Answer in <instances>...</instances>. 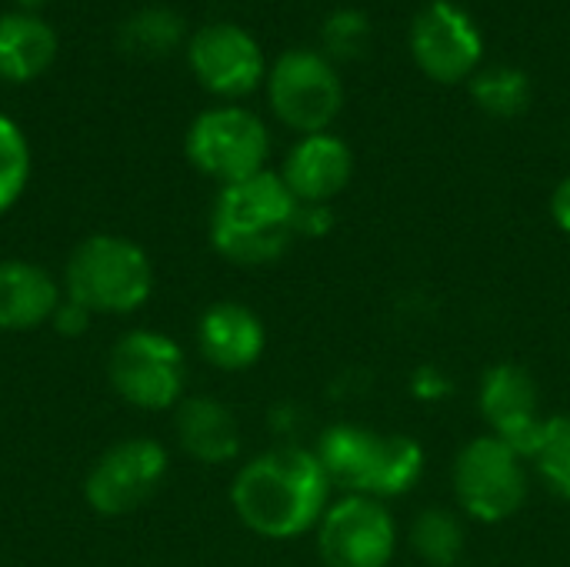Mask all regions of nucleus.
<instances>
[{"label":"nucleus","instance_id":"obj_1","mask_svg":"<svg viewBox=\"0 0 570 567\" xmlns=\"http://www.w3.org/2000/svg\"><path fill=\"white\" fill-rule=\"evenodd\" d=\"M331 491L334 488L314 451L277 448L240 468L230 488V505L254 535L291 541L321 525Z\"/></svg>","mask_w":570,"mask_h":567},{"label":"nucleus","instance_id":"obj_2","mask_svg":"<svg viewBox=\"0 0 570 567\" xmlns=\"http://www.w3.org/2000/svg\"><path fill=\"white\" fill-rule=\"evenodd\" d=\"M297 217L301 204L281 174L264 170L220 187L210 211V244L230 264L261 267L284 257L294 237H301Z\"/></svg>","mask_w":570,"mask_h":567},{"label":"nucleus","instance_id":"obj_3","mask_svg":"<svg viewBox=\"0 0 570 567\" xmlns=\"http://www.w3.org/2000/svg\"><path fill=\"white\" fill-rule=\"evenodd\" d=\"M63 291L90 314H130L154 294V267L134 241L94 234L70 254Z\"/></svg>","mask_w":570,"mask_h":567},{"label":"nucleus","instance_id":"obj_4","mask_svg":"<svg viewBox=\"0 0 570 567\" xmlns=\"http://www.w3.org/2000/svg\"><path fill=\"white\" fill-rule=\"evenodd\" d=\"M528 461L498 441L481 434L461 448L454 461V495L468 518L481 525H501L514 518L528 501Z\"/></svg>","mask_w":570,"mask_h":567},{"label":"nucleus","instance_id":"obj_5","mask_svg":"<svg viewBox=\"0 0 570 567\" xmlns=\"http://www.w3.org/2000/svg\"><path fill=\"white\" fill-rule=\"evenodd\" d=\"M184 150L200 174L227 187L267 170L271 134L264 120L244 107H214L190 124Z\"/></svg>","mask_w":570,"mask_h":567},{"label":"nucleus","instance_id":"obj_6","mask_svg":"<svg viewBox=\"0 0 570 567\" xmlns=\"http://www.w3.org/2000/svg\"><path fill=\"white\" fill-rule=\"evenodd\" d=\"M107 374L114 391L144 411L177 408L184 398L187 361L177 341L157 331H130L124 334L107 361Z\"/></svg>","mask_w":570,"mask_h":567},{"label":"nucleus","instance_id":"obj_7","mask_svg":"<svg viewBox=\"0 0 570 567\" xmlns=\"http://www.w3.org/2000/svg\"><path fill=\"white\" fill-rule=\"evenodd\" d=\"M267 97L274 114L307 134H324L344 104V87L327 57L314 50H287L267 70Z\"/></svg>","mask_w":570,"mask_h":567},{"label":"nucleus","instance_id":"obj_8","mask_svg":"<svg viewBox=\"0 0 570 567\" xmlns=\"http://www.w3.org/2000/svg\"><path fill=\"white\" fill-rule=\"evenodd\" d=\"M317 551L327 567H387L397 551V525L384 501L344 495L317 525Z\"/></svg>","mask_w":570,"mask_h":567},{"label":"nucleus","instance_id":"obj_9","mask_svg":"<svg viewBox=\"0 0 570 567\" xmlns=\"http://www.w3.org/2000/svg\"><path fill=\"white\" fill-rule=\"evenodd\" d=\"M411 53L431 80L461 84L481 67L484 37L464 7L434 0L411 23Z\"/></svg>","mask_w":570,"mask_h":567},{"label":"nucleus","instance_id":"obj_10","mask_svg":"<svg viewBox=\"0 0 570 567\" xmlns=\"http://www.w3.org/2000/svg\"><path fill=\"white\" fill-rule=\"evenodd\" d=\"M164 475H167V451L157 441L147 438L120 441L110 451H104L100 461L90 468L83 498L97 515L120 518L140 508L160 488Z\"/></svg>","mask_w":570,"mask_h":567},{"label":"nucleus","instance_id":"obj_11","mask_svg":"<svg viewBox=\"0 0 570 567\" xmlns=\"http://www.w3.org/2000/svg\"><path fill=\"white\" fill-rule=\"evenodd\" d=\"M478 408L498 441L514 448L524 461L534 458L548 418L541 414V391L528 368L514 361L488 368L478 388Z\"/></svg>","mask_w":570,"mask_h":567},{"label":"nucleus","instance_id":"obj_12","mask_svg":"<svg viewBox=\"0 0 570 567\" xmlns=\"http://www.w3.org/2000/svg\"><path fill=\"white\" fill-rule=\"evenodd\" d=\"M187 60L200 87L217 97H244L267 74L257 40L237 23L200 27L187 43Z\"/></svg>","mask_w":570,"mask_h":567},{"label":"nucleus","instance_id":"obj_13","mask_svg":"<svg viewBox=\"0 0 570 567\" xmlns=\"http://www.w3.org/2000/svg\"><path fill=\"white\" fill-rule=\"evenodd\" d=\"M317 461L331 481V488L344 495H364L377 498L384 454H387V434H377L361 424H331L317 441Z\"/></svg>","mask_w":570,"mask_h":567},{"label":"nucleus","instance_id":"obj_14","mask_svg":"<svg viewBox=\"0 0 570 567\" xmlns=\"http://www.w3.org/2000/svg\"><path fill=\"white\" fill-rule=\"evenodd\" d=\"M354 177V154L334 134H307L284 160L281 180L297 204H331Z\"/></svg>","mask_w":570,"mask_h":567},{"label":"nucleus","instance_id":"obj_15","mask_svg":"<svg viewBox=\"0 0 570 567\" xmlns=\"http://www.w3.org/2000/svg\"><path fill=\"white\" fill-rule=\"evenodd\" d=\"M200 354L220 371H247L261 361L267 348V331L261 317L234 301H220L204 311L197 328Z\"/></svg>","mask_w":570,"mask_h":567},{"label":"nucleus","instance_id":"obj_16","mask_svg":"<svg viewBox=\"0 0 570 567\" xmlns=\"http://www.w3.org/2000/svg\"><path fill=\"white\" fill-rule=\"evenodd\" d=\"M57 281L30 261H0V331H33L60 304Z\"/></svg>","mask_w":570,"mask_h":567},{"label":"nucleus","instance_id":"obj_17","mask_svg":"<svg viewBox=\"0 0 570 567\" xmlns=\"http://www.w3.org/2000/svg\"><path fill=\"white\" fill-rule=\"evenodd\" d=\"M57 60V30L27 10L0 13V80H37Z\"/></svg>","mask_w":570,"mask_h":567},{"label":"nucleus","instance_id":"obj_18","mask_svg":"<svg viewBox=\"0 0 570 567\" xmlns=\"http://www.w3.org/2000/svg\"><path fill=\"white\" fill-rule=\"evenodd\" d=\"M180 448L200 465H227L240 451V431L234 414L214 398H187L177 404Z\"/></svg>","mask_w":570,"mask_h":567},{"label":"nucleus","instance_id":"obj_19","mask_svg":"<svg viewBox=\"0 0 570 567\" xmlns=\"http://www.w3.org/2000/svg\"><path fill=\"white\" fill-rule=\"evenodd\" d=\"M411 545L431 567H454L464 555V525L448 508H424L411 525Z\"/></svg>","mask_w":570,"mask_h":567},{"label":"nucleus","instance_id":"obj_20","mask_svg":"<svg viewBox=\"0 0 570 567\" xmlns=\"http://www.w3.org/2000/svg\"><path fill=\"white\" fill-rule=\"evenodd\" d=\"M471 97L474 104L498 120H511L528 110L531 104V84L518 67H488L474 74L471 80Z\"/></svg>","mask_w":570,"mask_h":567},{"label":"nucleus","instance_id":"obj_21","mask_svg":"<svg viewBox=\"0 0 570 567\" xmlns=\"http://www.w3.org/2000/svg\"><path fill=\"white\" fill-rule=\"evenodd\" d=\"M180 37H184V20L167 7L137 10L134 17H127L120 30V43L130 53H144V57L170 53L180 43Z\"/></svg>","mask_w":570,"mask_h":567},{"label":"nucleus","instance_id":"obj_22","mask_svg":"<svg viewBox=\"0 0 570 567\" xmlns=\"http://www.w3.org/2000/svg\"><path fill=\"white\" fill-rule=\"evenodd\" d=\"M551 495L570 501V414H551L541 434V444L531 458Z\"/></svg>","mask_w":570,"mask_h":567},{"label":"nucleus","instance_id":"obj_23","mask_svg":"<svg viewBox=\"0 0 570 567\" xmlns=\"http://www.w3.org/2000/svg\"><path fill=\"white\" fill-rule=\"evenodd\" d=\"M27 177H30L27 137L7 114H0V214L20 201Z\"/></svg>","mask_w":570,"mask_h":567},{"label":"nucleus","instance_id":"obj_24","mask_svg":"<svg viewBox=\"0 0 570 567\" xmlns=\"http://www.w3.org/2000/svg\"><path fill=\"white\" fill-rule=\"evenodd\" d=\"M321 33L334 57H357L371 40V23L361 10H334Z\"/></svg>","mask_w":570,"mask_h":567},{"label":"nucleus","instance_id":"obj_25","mask_svg":"<svg viewBox=\"0 0 570 567\" xmlns=\"http://www.w3.org/2000/svg\"><path fill=\"white\" fill-rule=\"evenodd\" d=\"M90 311L83 307V304H77V301H70V297H63L60 304H57V311H53V328L63 334V338H77V334H83L87 328H90Z\"/></svg>","mask_w":570,"mask_h":567},{"label":"nucleus","instance_id":"obj_26","mask_svg":"<svg viewBox=\"0 0 570 567\" xmlns=\"http://www.w3.org/2000/svg\"><path fill=\"white\" fill-rule=\"evenodd\" d=\"M551 217L564 234H570V177H564L551 194Z\"/></svg>","mask_w":570,"mask_h":567},{"label":"nucleus","instance_id":"obj_27","mask_svg":"<svg viewBox=\"0 0 570 567\" xmlns=\"http://www.w3.org/2000/svg\"><path fill=\"white\" fill-rule=\"evenodd\" d=\"M20 3V10H27V13H33V10H40L43 3H50V0H17Z\"/></svg>","mask_w":570,"mask_h":567}]
</instances>
